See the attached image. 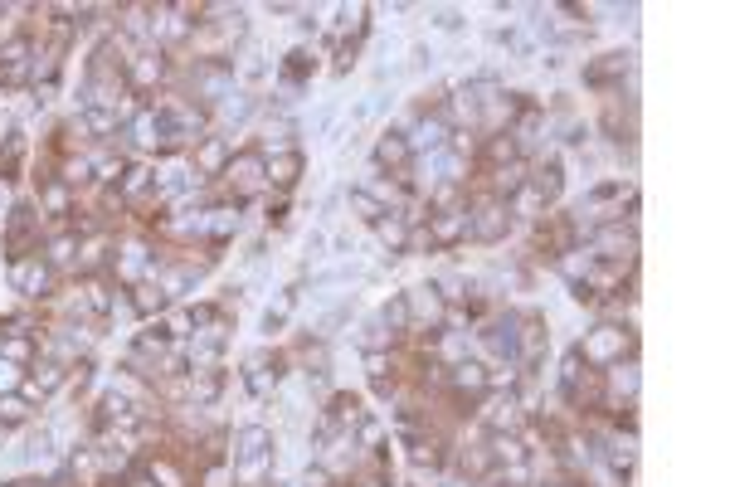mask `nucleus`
<instances>
[{"mask_svg":"<svg viewBox=\"0 0 730 487\" xmlns=\"http://www.w3.org/2000/svg\"><path fill=\"white\" fill-rule=\"evenodd\" d=\"M516 229L521 225L511 220L507 200H497L487 190H468V244H477V249H502Z\"/></svg>","mask_w":730,"mask_h":487,"instance_id":"f257e3e1","label":"nucleus"},{"mask_svg":"<svg viewBox=\"0 0 730 487\" xmlns=\"http://www.w3.org/2000/svg\"><path fill=\"white\" fill-rule=\"evenodd\" d=\"M575 351L584 356V366H589V371H604V366H614V361H623V356H638V351H643V341H638V327L594 322V327L575 341Z\"/></svg>","mask_w":730,"mask_h":487,"instance_id":"f03ea898","label":"nucleus"},{"mask_svg":"<svg viewBox=\"0 0 730 487\" xmlns=\"http://www.w3.org/2000/svg\"><path fill=\"white\" fill-rule=\"evenodd\" d=\"M234 88H239V78H234V54H229V59H195V69H190V98H195L200 108L215 113Z\"/></svg>","mask_w":730,"mask_h":487,"instance_id":"7ed1b4c3","label":"nucleus"},{"mask_svg":"<svg viewBox=\"0 0 730 487\" xmlns=\"http://www.w3.org/2000/svg\"><path fill=\"white\" fill-rule=\"evenodd\" d=\"M580 244L599 263H638V229L619 225V220H599V225H589Z\"/></svg>","mask_w":730,"mask_h":487,"instance_id":"20e7f679","label":"nucleus"},{"mask_svg":"<svg viewBox=\"0 0 730 487\" xmlns=\"http://www.w3.org/2000/svg\"><path fill=\"white\" fill-rule=\"evenodd\" d=\"M550 356V317L536 307H521L516 312V361L526 371H541Z\"/></svg>","mask_w":730,"mask_h":487,"instance_id":"39448f33","label":"nucleus"},{"mask_svg":"<svg viewBox=\"0 0 730 487\" xmlns=\"http://www.w3.org/2000/svg\"><path fill=\"white\" fill-rule=\"evenodd\" d=\"M219 181L229 186V195H234V200H249V195H263V190H268V171H263V156H258L254 147H249V151H234Z\"/></svg>","mask_w":730,"mask_h":487,"instance_id":"423d86ee","label":"nucleus"},{"mask_svg":"<svg viewBox=\"0 0 730 487\" xmlns=\"http://www.w3.org/2000/svg\"><path fill=\"white\" fill-rule=\"evenodd\" d=\"M526 186L536 190V195L546 200L550 210H560V200H565V186H570V171H565L560 151L546 147L541 156H531V181H526Z\"/></svg>","mask_w":730,"mask_h":487,"instance_id":"0eeeda50","label":"nucleus"},{"mask_svg":"<svg viewBox=\"0 0 730 487\" xmlns=\"http://www.w3.org/2000/svg\"><path fill=\"white\" fill-rule=\"evenodd\" d=\"M424 239H429L434 254H453V249H463V244H468V200L453 205V210L429 215V220H424Z\"/></svg>","mask_w":730,"mask_h":487,"instance_id":"6e6552de","label":"nucleus"},{"mask_svg":"<svg viewBox=\"0 0 730 487\" xmlns=\"http://www.w3.org/2000/svg\"><path fill=\"white\" fill-rule=\"evenodd\" d=\"M404 302H409V337L443 332V312H448V302L438 298L434 283H414V288H404Z\"/></svg>","mask_w":730,"mask_h":487,"instance_id":"1a4fd4ad","label":"nucleus"},{"mask_svg":"<svg viewBox=\"0 0 730 487\" xmlns=\"http://www.w3.org/2000/svg\"><path fill=\"white\" fill-rule=\"evenodd\" d=\"M54 278H59V273L39 259V254L10 263V288H15L25 302H44V298H49V293H54Z\"/></svg>","mask_w":730,"mask_h":487,"instance_id":"9d476101","label":"nucleus"},{"mask_svg":"<svg viewBox=\"0 0 730 487\" xmlns=\"http://www.w3.org/2000/svg\"><path fill=\"white\" fill-rule=\"evenodd\" d=\"M229 156H234V137H224V132H205L195 147H190V166H195V176L200 181H219L224 176V166H229Z\"/></svg>","mask_w":730,"mask_h":487,"instance_id":"9b49d317","label":"nucleus"},{"mask_svg":"<svg viewBox=\"0 0 730 487\" xmlns=\"http://www.w3.org/2000/svg\"><path fill=\"white\" fill-rule=\"evenodd\" d=\"M156 268H161V263L151 259L146 239H127V244L112 254V273H117V283H127V288H137V283H151V278H156Z\"/></svg>","mask_w":730,"mask_h":487,"instance_id":"f8f14e48","label":"nucleus"},{"mask_svg":"<svg viewBox=\"0 0 730 487\" xmlns=\"http://www.w3.org/2000/svg\"><path fill=\"white\" fill-rule=\"evenodd\" d=\"M122 74H127V88L146 98L156 83H166V78H171V69H166V49H137V54L127 59V69H122Z\"/></svg>","mask_w":730,"mask_h":487,"instance_id":"ddd939ff","label":"nucleus"},{"mask_svg":"<svg viewBox=\"0 0 730 487\" xmlns=\"http://www.w3.org/2000/svg\"><path fill=\"white\" fill-rule=\"evenodd\" d=\"M370 166L375 171H385V176H404L409 166H414V151H409V142H404L400 132H380L375 137V147H370Z\"/></svg>","mask_w":730,"mask_h":487,"instance_id":"4468645a","label":"nucleus"},{"mask_svg":"<svg viewBox=\"0 0 730 487\" xmlns=\"http://www.w3.org/2000/svg\"><path fill=\"white\" fill-rule=\"evenodd\" d=\"M370 234L380 239V249H385V263L409 259V225H404L400 210H385V215L370 225Z\"/></svg>","mask_w":730,"mask_h":487,"instance_id":"2eb2a0df","label":"nucleus"},{"mask_svg":"<svg viewBox=\"0 0 730 487\" xmlns=\"http://www.w3.org/2000/svg\"><path fill=\"white\" fill-rule=\"evenodd\" d=\"M117 200H122V205H137V200H156V205H161V195H156V166L127 161V171H122V181H117Z\"/></svg>","mask_w":730,"mask_h":487,"instance_id":"dca6fc26","label":"nucleus"},{"mask_svg":"<svg viewBox=\"0 0 730 487\" xmlns=\"http://www.w3.org/2000/svg\"><path fill=\"white\" fill-rule=\"evenodd\" d=\"M263 171H268V190H297V181H302V171H307V156H302V147L297 151H283V156H263Z\"/></svg>","mask_w":730,"mask_h":487,"instance_id":"f3484780","label":"nucleus"},{"mask_svg":"<svg viewBox=\"0 0 730 487\" xmlns=\"http://www.w3.org/2000/svg\"><path fill=\"white\" fill-rule=\"evenodd\" d=\"M258 108H263V98H258V93H244V88H234V93H229V98H224V103L215 108L219 132L229 137V127H244V122H254Z\"/></svg>","mask_w":730,"mask_h":487,"instance_id":"a211bd4d","label":"nucleus"},{"mask_svg":"<svg viewBox=\"0 0 730 487\" xmlns=\"http://www.w3.org/2000/svg\"><path fill=\"white\" fill-rule=\"evenodd\" d=\"M487 176V195H497V200H511L516 190H526V181H531V161L521 156V161H507V166H497V171H482Z\"/></svg>","mask_w":730,"mask_h":487,"instance_id":"6ab92c4d","label":"nucleus"},{"mask_svg":"<svg viewBox=\"0 0 730 487\" xmlns=\"http://www.w3.org/2000/svg\"><path fill=\"white\" fill-rule=\"evenodd\" d=\"M278 449V434L268 424H244L234 429V458H273Z\"/></svg>","mask_w":730,"mask_h":487,"instance_id":"aec40b11","label":"nucleus"},{"mask_svg":"<svg viewBox=\"0 0 730 487\" xmlns=\"http://www.w3.org/2000/svg\"><path fill=\"white\" fill-rule=\"evenodd\" d=\"M39 259L49 263L54 273H64V268H73V263H78V239L69 234V225L54 229V234H49V239L39 244Z\"/></svg>","mask_w":730,"mask_h":487,"instance_id":"412c9836","label":"nucleus"},{"mask_svg":"<svg viewBox=\"0 0 730 487\" xmlns=\"http://www.w3.org/2000/svg\"><path fill=\"white\" fill-rule=\"evenodd\" d=\"M589 263H594V254H589L584 244H575V249H565V254H555V259H550V273H555L565 288H580L584 273H589Z\"/></svg>","mask_w":730,"mask_h":487,"instance_id":"4be33fe9","label":"nucleus"},{"mask_svg":"<svg viewBox=\"0 0 730 487\" xmlns=\"http://www.w3.org/2000/svg\"><path fill=\"white\" fill-rule=\"evenodd\" d=\"M73 205H78V200H73V190L64 186L59 176H44V181H39V195H35L39 215H73Z\"/></svg>","mask_w":730,"mask_h":487,"instance_id":"5701e85b","label":"nucleus"},{"mask_svg":"<svg viewBox=\"0 0 730 487\" xmlns=\"http://www.w3.org/2000/svg\"><path fill=\"white\" fill-rule=\"evenodd\" d=\"M127 302H132V317H142V322L171 312V298H166L156 283H137V288H127Z\"/></svg>","mask_w":730,"mask_h":487,"instance_id":"b1692460","label":"nucleus"},{"mask_svg":"<svg viewBox=\"0 0 730 487\" xmlns=\"http://www.w3.org/2000/svg\"><path fill=\"white\" fill-rule=\"evenodd\" d=\"M185 380H190V405L195 410H210L224 390V371H190Z\"/></svg>","mask_w":730,"mask_h":487,"instance_id":"393cba45","label":"nucleus"},{"mask_svg":"<svg viewBox=\"0 0 730 487\" xmlns=\"http://www.w3.org/2000/svg\"><path fill=\"white\" fill-rule=\"evenodd\" d=\"M78 127H83V137L117 142V132H122V117H117V113H103V108H83V113H78Z\"/></svg>","mask_w":730,"mask_h":487,"instance_id":"a878e982","label":"nucleus"},{"mask_svg":"<svg viewBox=\"0 0 730 487\" xmlns=\"http://www.w3.org/2000/svg\"><path fill=\"white\" fill-rule=\"evenodd\" d=\"M356 341H361V351H395L404 337H395V332L380 322V312H370L361 322V332H356Z\"/></svg>","mask_w":730,"mask_h":487,"instance_id":"bb28decb","label":"nucleus"},{"mask_svg":"<svg viewBox=\"0 0 730 487\" xmlns=\"http://www.w3.org/2000/svg\"><path fill=\"white\" fill-rule=\"evenodd\" d=\"M268 478H273V458H234V468H229L234 487H263Z\"/></svg>","mask_w":730,"mask_h":487,"instance_id":"cd10ccee","label":"nucleus"},{"mask_svg":"<svg viewBox=\"0 0 730 487\" xmlns=\"http://www.w3.org/2000/svg\"><path fill=\"white\" fill-rule=\"evenodd\" d=\"M30 419H35V405H30L20 390H15V395H0V424H5V429H20V424H30Z\"/></svg>","mask_w":730,"mask_h":487,"instance_id":"c85d7f7f","label":"nucleus"},{"mask_svg":"<svg viewBox=\"0 0 730 487\" xmlns=\"http://www.w3.org/2000/svg\"><path fill=\"white\" fill-rule=\"evenodd\" d=\"M292 307H297V288H288L283 298H278L273 307H268V312H263V337H273V332H283V327H288Z\"/></svg>","mask_w":730,"mask_h":487,"instance_id":"c756f323","label":"nucleus"},{"mask_svg":"<svg viewBox=\"0 0 730 487\" xmlns=\"http://www.w3.org/2000/svg\"><path fill=\"white\" fill-rule=\"evenodd\" d=\"M380 322L395 332V337H404L409 341V302H404V293H395V298L380 307Z\"/></svg>","mask_w":730,"mask_h":487,"instance_id":"7c9ffc66","label":"nucleus"},{"mask_svg":"<svg viewBox=\"0 0 730 487\" xmlns=\"http://www.w3.org/2000/svg\"><path fill=\"white\" fill-rule=\"evenodd\" d=\"M346 210H356V220H361V225H375V220L385 215V210H380V205H375L365 190H356V186L346 190Z\"/></svg>","mask_w":730,"mask_h":487,"instance_id":"2f4dec72","label":"nucleus"},{"mask_svg":"<svg viewBox=\"0 0 730 487\" xmlns=\"http://www.w3.org/2000/svg\"><path fill=\"white\" fill-rule=\"evenodd\" d=\"M429 20H434V30H443V35H458V30L468 25V15H463L458 5H434Z\"/></svg>","mask_w":730,"mask_h":487,"instance_id":"473e14b6","label":"nucleus"},{"mask_svg":"<svg viewBox=\"0 0 730 487\" xmlns=\"http://www.w3.org/2000/svg\"><path fill=\"white\" fill-rule=\"evenodd\" d=\"M20 385H25V371H20L15 361H5V356H0V395H15Z\"/></svg>","mask_w":730,"mask_h":487,"instance_id":"72a5a7b5","label":"nucleus"},{"mask_svg":"<svg viewBox=\"0 0 730 487\" xmlns=\"http://www.w3.org/2000/svg\"><path fill=\"white\" fill-rule=\"evenodd\" d=\"M409 69H434V49L429 44H414L409 49Z\"/></svg>","mask_w":730,"mask_h":487,"instance_id":"f704fd0d","label":"nucleus"},{"mask_svg":"<svg viewBox=\"0 0 730 487\" xmlns=\"http://www.w3.org/2000/svg\"><path fill=\"white\" fill-rule=\"evenodd\" d=\"M331 483H336V478H331V473H327V468H322V463L302 473V487H331Z\"/></svg>","mask_w":730,"mask_h":487,"instance_id":"c9c22d12","label":"nucleus"},{"mask_svg":"<svg viewBox=\"0 0 730 487\" xmlns=\"http://www.w3.org/2000/svg\"><path fill=\"white\" fill-rule=\"evenodd\" d=\"M322 249H327V234H307V254L322 259Z\"/></svg>","mask_w":730,"mask_h":487,"instance_id":"e433bc0d","label":"nucleus"},{"mask_svg":"<svg viewBox=\"0 0 730 487\" xmlns=\"http://www.w3.org/2000/svg\"><path fill=\"white\" fill-rule=\"evenodd\" d=\"M438 487H477V483H468V478H458V473H443V478H438Z\"/></svg>","mask_w":730,"mask_h":487,"instance_id":"4c0bfd02","label":"nucleus"},{"mask_svg":"<svg viewBox=\"0 0 730 487\" xmlns=\"http://www.w3.org/2000/svg\"><path fill=\"white\" fill-rule=\"evenodd\" d=\"M0 487H44V483H35V478H10V483H0Z\"/></svg>","mask_w":730,"mask_h":487,"instance_id":"58836bf2","label":"nucleus"},{"mask_svg":"<svg viewBox=\"0 0 730 487\" xmlns=\"http://www.w3.org/2000/svg\"><path fill=\"white\" fill-rule=\"evenodd\" d=\"M536 487H580L575 478H555V483H536Z\"/></svg>","mask_w":730,"mask_h":487,"instance_id":"ea45409f","label":"nucleus"}]
</instances>
